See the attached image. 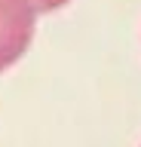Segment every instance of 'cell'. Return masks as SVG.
Returning a JSON list of instances; mask_svg holds the SVG:
<instances>
[{
    "label": "cell",
    "instance_id": "cell-1",
    "mask_svg": "<svg viewBox=\"0 0 141 147\" xmlns=\"http://www.w3.org/2000/svg\"><path fill=\"white\" fill-rule=\"evenodd\" d=\"M34 0H0V71L25 55L34 37Z\"/></svg>",
    "mask_w": 141,
    "mask_h": 147
},
{
    "label": "cell",
    "instance_id": "cell-2",
    "mask_svg": "<svg viewBox=\"0 0 141 147\" xmlns=\"http://www.w3.org/2000/svg\"><path fill=\"white\" fill-rule=\"evenodd\" d=\"M67 0H34V6H37V12H52V9L65 6Z\"/></svg>",
    "mask_w": 141,
    "mask_h": 147
}]
</instances>
